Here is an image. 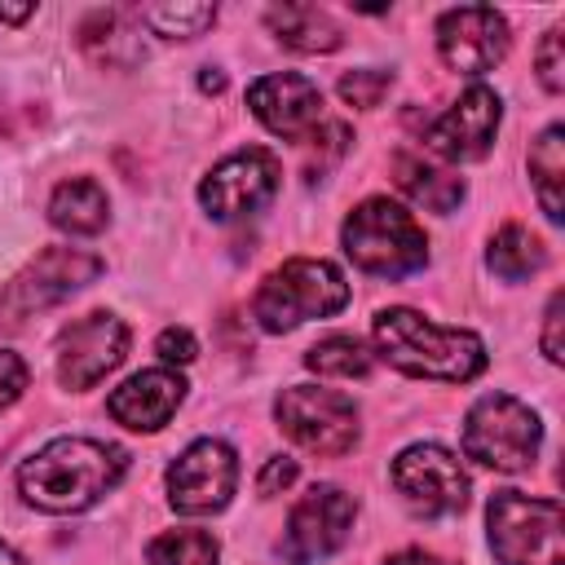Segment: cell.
Returning <instances> with one entry per match:
<instances>
[{"label": "cell", "mask_w": 565, "mask_h": 565, "mask_svg": "<svg viewBox=\"0 0 565 565\" xmlns=\"http://www.w3.org/2000/svg\"><path fill=\"white\" fill-rule=\"evenodd\" d=\"M393 486L415 516H455L468 503V472L437 441L406 446L393 459Z\"/></svg>", "instance_id": "obj_11"}, {"label": "cell", "mask_w": 565, "mask_h": 565, "mask_svg": "<svg viewBox=\"0 0 565 565\" xmlns=\"http://www.w3.org/2000/svg\"><path fill=\"white\" fill-rule=\"evenodd\" d=\"M154 35L168 40H194L216 22V4H150L137 13Z\"/></svg>", "instance_id": "obj_25"}, {"label": "cell", "mask_w": 565, "mask_h": 565, "mask_svg": "<svg viewBox=\"0 0 565 565\" xmlns=\"http://www.w3.org/2000/svg\"><path fill=\"white\" fill-rule=\"evenodd\" d=\"M247 106L274 137H287V141H296V137H305L309 128L322 124V88L309 75H296V71L252 79L247 84Z\"/></svg>", "instance_id": "obj_16"}, {"label": "cell", "mask_w": 565, "mask_h": 565, "mask_svg": "<svg viewBox=\"0 0 565 565\" xmlns=\"http://www.w3.org/2000/svg\"><path fill=\"white\" fill-rule=\"evenodd\" d=\"M291 481H296V459L274 455V459H265V468H260V477H256V490H260V494H282Z\"/></svg>", "instance_id": "obj_31"}, {"label": "cell", "mask_w": 565, "mask_h": 565, "mask_svg": "<svg viewBox=\"0 0 565 565\" xmlns=\"http://www.w3.org/2000/svg\"><path fill=\"white\" fill-rule=\"evenodd\" d=\"M265 26L291 53H335L344 40L340 22L318 4H274V9H265Z\"/></svg>", "instance_id": "obj_18"}, {"label": "cell", "mask_w": 565, "mask_h": 565, "mask_svg": "<svg viewBox=\"0 0 565 565\" xmlns=\"http://www.w3.org/2000/svg\"><path fill=\"white\" fill-rule=\"evenodd\" d=\"M561 322H565V296L561 291H552V300H547V313H543V353H547V362H565V340H561Z\"/></svg>", "instance_id": "obj_30"}, {"label": "cell", "mask_w": 565, "mask_h": 565, "mask_svg": "<svg viewBox=\"0 0 565 565\" xmlns=\"http://www.w3.org/2000/svg\"><path fill=\"white\" fill-rule=\"evenodd\" d=\"M274 419L278 428L309 455L335 459L349 455L358 446V406L353 397L335 393V388H318V384H291L278 393L274 402Z\"/></svg>", "instance_id": "obj_8"}, {"label": "cell", "mask_w": 565, "mask_h": 565, "mask_svg": "<svg viewBox=\"0 0 565 565\" xmlns=\"http://www.w3.org/2000/svg\"><path fill=\"white\" fill-rule=\"evenodd\" d=\"M388 88H393V75H388V71H375V66L340 75V97H344L349 106H358V110H371V106H380Z\"/></svg>", "instance_id": "obj_26"}, {"label": "cell", "mask_w": 565, "mask_h": 565, "mask_svg": "<svg viewBox=\"0 0 565 565\" xmlns=\"http://www.w3.org/2000/svg\"><path fill=\"white\" fill-rule=\"evenodd\" d=\"M102 274V256L84 247H44L35 260H26L0 291V327H22L31 313L62 305L79 287H88Z\"/></svg>", "instance_id": "obj_7"}, {"label": "cell", "mask_w": 565, "mask_h": 565, "mask_svg": "<svg viewBox=\"0 0 565 565\" xmlns=\"http://www.w3.org/2000/svg\"><path fill=\"white\" fill-rule=\"evenodd\" d=\"M561 31L552 26L547 35H543V44H539V53H534V66H539V79H543V88L547 93H561L565 88V53H561Z\"/></svg>", "instance_id": "obj_27"}, {"label": "cell", "mask_w": 565, "mask_h": 565, "mask_svg": "<svg viewBox=\"0 0 565 565\" xmlns=\"http://www.w3.org/2000/svg\"><path fill=\"white\" fill-rule=\"evenodd\" d=\"M499 119H503V102L490 84H468L441 115L437 124L428 128V150L446 163H472V159H486L490 146H494V132H499Z\"/></svg>", "instance_id": "obj_14"}, {"label": "cell", "mask_w": 565, "mask_h": 565, "mask_svg": "<svg viewBox=\"0 0 565 565\" xmlns=\"http://www.w3.org/2000/svg\"><path fill=\"white\" fill-rule=\"evenodd\" d=\"M486 525L499 565H565V512L556 499L494 490Z\"/></svg>", "instance_id": "obj_5"}, {"label": "cell", "mask_w": 565, "mask_h": 565, "mask_svg": "<svg viewBox=\"0 0 565 565\" xmlns=\"http://www.w3.org/2000/svg\"><path fill=\"white\" fill-rule=\"evenodd\" d=\"M508 18L490 4H459L437 18V53L459 75H481L508 57Z\"/></svg>", "instance_id": "obj_15"}, {"label": "cell", "mask_w": 565, "mask_h": 565, "mask_svg": "<svg viewBox=\"0 0 565 565\" xmlns=\"http://www.w3.org/2000/svg\"><path fill=\"white\" fill-rule=\"evenodd\" d=\"M393 181L406 199L424 203L428 212H455L463 203V177H455L437 163H424L419 154H397L393 159Z\"/></svg>", "instance_id": "obj_20"}, {"label": "cell", "mask_w": 565, "mask_h": 565, "mask_svg": "<svg viewBox=\"0 0 565 565\" xmlns=\"http://www.w3.org/2000/svg\"><path fill=\"white\" fill-rule=\"evenodd\" d=\"M150 565H216L221 561V543L207 530H168L150 543L146 552Z\"/></svg>", "instance_id": "obj_24"}, {"label": "cell", "mask_w": 565, "mask_h": 565, "mask_svg": "<svg viewBox=\"0 0 565 565\" xmlns=\"http://www.w3.org/2000/svg\"><path fill=\"white\" fill-rule=\"evenodd\" d=\"M375 349L388 366L415 380H441V384H468L486 371V344L477 331L463 327H437L415 309H380L371 322Z\"/></svg>", "instance_id": "obj_2"}, {"label": "cell", "mask_w": 565, "mask_h": 565, "mask_svg": "<svg viewBox=\"0 0 565 565\" xmlns=\"http://www.w3.org/2000/svg\"><path fill=\"white\" fill-rule=\"evenodd\" d=\"M35 13V4H0V22H26Z\"/></svg>", "instance_id": "obj_33"}, {"label": "cell", "mask_w": 565, "mask_h": 565, "mask_svg": "<svg viewBox=\"0 0 565 565\" xmlns=\"http://www.w3.org/2000/svg\"><path fill=\"white\" fill-rule=\"evenodd\" d=\"M358 521V503L353 494H344L340 486H313L309 494L296 499L291 516H287V530H282V556L291 565H313V561H327L331 552L344 547L349 530Z\"/></svg>", "instance_id": "obj_12"}, {"label": "cell", "mask_w": 565, "mask_h": 565, "mask_svg": "<svg viewBox=\"0 0 565 565\" xmlns=\"http://www.w3.org/2000/svg\"><path fill=\"white\" fill-rule=\"evenodd\" d=\"M154 353H159L168 366H185V362H194L199 344H194V335H190L185 327H163L159 340H154Z\"/></svg>", "instance_id": "obj_28"}, {"label": "cell", "mask_w": 565, "mask_h": 565, "mask_svg": "<svg viewBox=\"0 0 565 565\" xmlns=\"http://www.w3.org/2000/svg\"><path fill=\"white\" fill-rule=\"evenodd\" d=\"M199 88H203V93H221V88H225V75H221V71H212V66H207V71H203V75H199Z\"/></svg>", "instance_id": "obj_34"}, {"label": "cell", "mask_w": 565, "mask_h": 565, "mask_svg": "<svg viewBox=\"0 0 565 565\" xmlns=\"http://www.w3.org/2000/svg\"><path fill=\"white\" fill-rule=\"evenodd\" d=\"M530 177H534V194H539L547 221L561 225V216H565V199H561V185H565V128L561 124L543 128V137L530 146Z\"/></svg>", "instance_id": "obj_21"}, {"label": "cell", "mask_w": 565, "mask_h": 565, "mask_svg": "<svg viewBox=\"0 0 565 565\" xmlns=\"http://www.w3.org/2000/svg\"><path fill=\"white\" fill-rule=\"evenodd\" d=\"M282 185V163L265 146H247L225 154L203 181H199V203L207 207L212 221H243L260 212Z\"/></svg>", "instance_id": "obj_10"}, {"label": "cell", "mask_w": 565, "mask_h": 565, "mask_svg": "<svg viewBox=\"0 0 565 565\" xmlns=\"http://www.w3.org/2000/svg\"><path fill=\"white\" fill-rule=\"evenodd\" d=\"M0 565H26V561H22V556H18L9 543H0Z\"/></svg>", "instance_id": "obj_35"}, {"label": "cell", "mask_w": 565, "mask_h": 565, "mask_svg": "<svg viewBox=\"0 0 565 565\" xmlns=\"http://www.w3.org/2000/svg\"><path fill=\"white\" fill-rule=\"evenodd\" d=\"M486 265H490L499 278L521 282V278H530V274H539V269L547 265V247H543V238H539V234H530L525 225L508 221V225L490 238Z\"/></svg>", "instance_id": "obj_22"}, {"label": "cell", "mask_w": 565, "mask_h": 565, "mask_svg": "<svg viewBox=\"0 0 565 565\" xmlns=\"http://www.w3.org/2000/svg\"><path fill=\"white\" fill-rule=\"evenodd\" d=\"M26 362L18 358V353H9V349H0V411H9L22 393H26Z\"/></svg>", "instance_id": "obj_29"}, {"label": "cell", "mask_w": 565, "mask_h": 565, "mask_svg": "<svg viewBox=\"0 0 565 565\" xmlns=\"http://www.w3.org/2000/svg\"><path fill=\"white\" fill-rule=\"evenodd\" d=\"M344 256L375 278H406L428 265V238L419 221L393 199H362L340 230Z\"/></svg>", "instance_id": "obj_3"}, {"label": "cell", "mask_w": 565, "mask_h": 565, "mask_svg": "<svg viewBox=\"0 0 565 565\" xmlns=\"http://www.w3.org/2000/svg\"><path fill=\"white\" fill-rule=\"evenodd\" d=\"M168 503L181 516H212L234 499L238 486V455L221 437H199L190 441L172 463H168Z\"/></svg>", "instance_id": "obj_9"}, {"label": "cell", "mask_w": 565, "mask_h": 565, "mask_svg": "<svg viewBox=\"0 0 565 565\" xmlns=\"http://www.w3.org/2000/svg\"><path fill=\"white\" fill-rule=\"evenodd\" d=\"M305 366L318 375H335V380H362V375H371L375 358L353 335H327L305 353Z\"/></svg>", "instance_id": "obj_23"}, {"label": "cell", "mask_w": 565, "mask_h": 565, "mask_svg": "<svg viewBox=\"0 0 565 565\" xmlns=\"http://www.w3.org/2000/svg\"><path fill=\"white\" fill-rule=\"evenodd\" d=\"M543 446L539 415L512 393H486L463 415V455L494 472H525Z\"/></svg>", "instance_id": "obj_6"}, {"label": "cell", "mask_w": 565, "mask_h": 565, "mask_svg": "<svg viewBox=\"0 0 565 565\" xmlns=\"http://www.w3.org/2000/svg\"><path fill=\"white\" fill-rule=\"evenodd\" d=\"M181 402H185V380L172 366H150V371L128 375L106 397V411L115 424H124L132 433H159L177 415Z\"/></svg>", "instance_id": "obj_17"}, {"label": "cell", "mask_w": 565, "mask_h": 565, "mask_svg": "<svg viewBox=\"0 0 565 565\" xmlns=\"http://www.w3.org/2000/svg\"><path fill=\"white\" fill-rule=\"evenodd\" d=\"M49 221H53L62 234H79V238L102 234L106 221H110V199H106V190H102L93 177H71V181H62V185L53 190V199H49Z\"/></svg>", "instance_id": "obj_19"}, {"label": "cell", "mask_w": 565, "mask_h": 565, "mask_svg": "<svg viewBox=\"0 0 565 565\" xmlns=\"http://www.w3.org/2000/svg\"><path fill=\"white\" fill-rule=\"evenodd\" d=\"M128 353V327L124 318L93 309L79 322H71L57 335V380L71 393H84L93 384H102Z\"/></svg>", "instance_id": "obj_13"}, {"label": "cell", "mask_w": 565, "mask_h": 565, "mask_svg": "<svg viewBox=\"0 0 565 565\" xmlns=\"http://www.w3.org/2000/svg\"><path fill=\"white\" fill-rule=\"evenodd\" d=\"M349 305V282L331 260H313V256H291L278 269H269L252 296V318L269 331H296L309 318H327L340 313Z\"/></svg>", "instance_id": "obj_4"}, {"label": "cell", "mask_w": 565, "mask_h": 565, "mask_svg": "<svg viewBox=\"0 0 565 565\" xmlns=\"http://www.w3.org/2000/svg\"><path fill=\"white\" fill-rule=\"evenodd\" d=\"M384 565H450V561H441V556H433V552H424V547H406V552L388 556Z\"/></svg>", "instance_id": "obj_32"}, {"label": "cell", "mask_w": 565, "mask_h": 565, "mask_svg": "<svg viewBox=\"0 0 565 565\" xmlns=\"http://www.w3.org/2000/svg\"><path fill=\"white\" fill-rule=\"evenodd\" d=\"M128 472V455L97 437H57L40 446L18 468V494L53 516H71L93 508L102 494L119 486Z\"/></svg>", "instance_id": "obj_1"}]
</instances>
